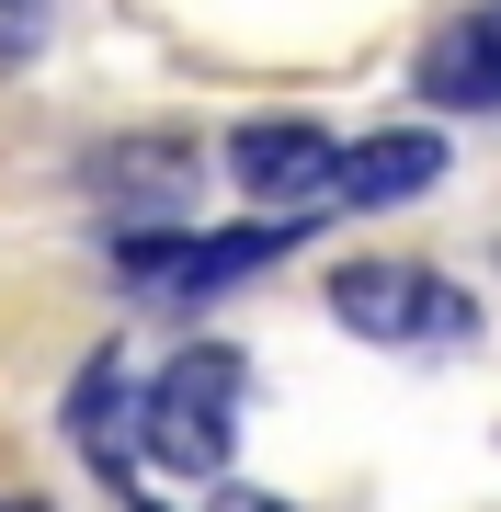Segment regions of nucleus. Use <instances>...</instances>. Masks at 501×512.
Masks as SVG:
<instances>
[{"label":"nucleus","instance_id":"1","mask_svg":"<svg viewBox=\"0 0 501 512\" xmlns=\"http://www.w3.org/2000/svg\"><path fill=\"white\" fill-rule=\"evenodd\" d=\"M240 399H251V365L228 342H183L171 353V365L149 376V399H137V444L160 456V478H217Z\"/></svg>","mask_w":501,"mask_h":512},{"label":"nucleus","instance_id":"2","mask_svg":"<svg viewBox=\"0 0 501 512\" xmlns=\"http://www.w3.org/2000/svg\"><path fill=\"white\" fill-rule=\"evenodd\" d=\"M228 183H240L251 205H274V217L331 205V183H342V137L308 126V114H251V126L228 137Z\"/></svg>","mask_w":501,"mask_h":512},{"label":"nucleus","instance_id":"3","mask_svg":"<svg viewBox=\"0 0 501 512\" xmlns=\"http://www.w3.org/2000/svg\"><path fill=\"white\" fill-rule=\"evenodd\" d=\"M331 319L342 330H365V342H433V330H467V296L456 285H433L422 262H342L331 274Z\"/></svg>","mask_w":501,"mask_h":512},{"label":"nucleus","instance_id":"4","mask_svg":"<svg viewBox=\"0 0 501 512\" xmlns=\"http://www.w3.org/2000/svg\"><path fill=\"white\" fill-rule=\"evenodd\" d=\"M80 183H92L126 228H171L183 194H194V148H183V137H114V148H92Z\"/></svg>","mask_w":501,"mask_h":512},{"label":"nucleus","instance_id":"5","mask_svg":"<svg viewBox=\"0 0 501 512\" xmlns=\"http://www.w3.org/2000/svg\"><path fill=\"white\" fill-rule=\"evenodd\" d=\"M422 103H445V114H490V103H501V0H467L456 23H433V46H422Z\"/></svg>","mask_w":501,"mask_h":512},{"label":"nucleus","instance_id":"6","mask_svg":"<svg viewBox=\"0 0 501 512\" xmlns=\"http://www.w3.org/2000/svg\"><path fill=\"white\" fill-rule=\"evenodd\" d=\"M126 410H137L126 399V342H103L92 365H80V387H69V444L126 490V512H149V501H137V456H126Z\"/></svg>","mask_w":501,"mask_h":512},{"label":"nucleus","instance_id":"7","mask_svg":"<svg viewBox=\"0 0 501 512\" xmlns=\"http://www.w3.org/2000/svg\"><path fill=\"white\" fill-rule=\"evenodd\" d=\"M422 183H445V137L433 126H388V137H353L342 148V205H399V194H422Z\"/></svg>","mask_w":501,"mask_h":512},{"label":"nucleus","instance_id":"8","mask_svg":"<svg viewBox=\"0 0 501 512\" xmlns=\"http://www.w3.org/2000/svg\"><path fill=\"white\" fill-rule=\"evenodd\" d=\"M46 12L57 0H0V69H23V57L46 46Z\"/></svg>","mask_w":501,"mask_h":512},{"label":"nucleus","instance_id":"9","mask_svg":"<svg viewBox=\"0 0 501 512\" xmlns=\"http://www.w3.org/2000/svg\"><path fill=\"white\" fill-rule=\"evenodd\" d=\"M217 512H285V501H262V490H217Z\"/></svg>","mask_w":501,"mask_h":512},{"label":"nucleus","instance_id":"10","mask_svg":"<svg viewBox=\"0 0 501 512\" xmlns=\"http://www.w3.org/2000/svg\"><path fill=\"white\" fill-rule=\"evenodd\" d=\"M0 512H35V501H0Z\"/></svg>","mask_w":501,"mask_h":512}]
</instances>
